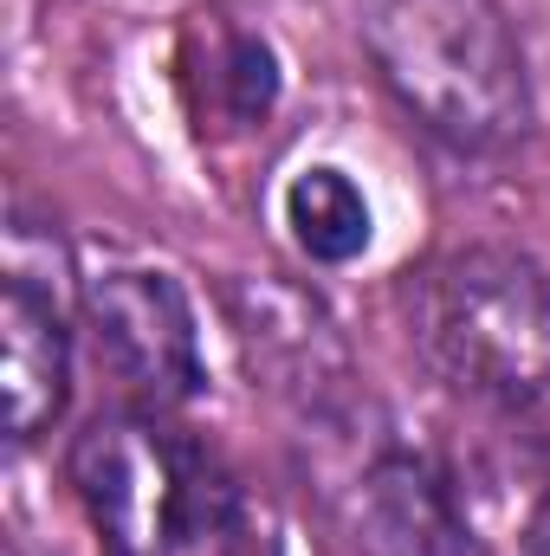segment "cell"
<instances>
[{"mask_svg": "<svg viewBox=\"0 0 550 556\" xmlns=\"http://www.w3.org/2000/svg\"><path fill=\"white\" fill-rule=\"evenodd\" d=\"M434 382L512 427L550 420V273L512 247H460L402 285Z\"/></svg>", "mask_w": 550, "mask_h": 556, "instance_id": "cell-1", "label": "cell"}, {"mask_svg": "<svg viewBox=\"0 0 550 556\" xmlns=\"http://www.w3.org/2000/svg\"><path fill=\"white\" fill-rule=\"evenodd\" d=\"M363 46L434 142L505 155L532 130V72L499 0H363Z\"/></svg>", "mask_w": 550, "mask_h": 556, "instance_id": "cell-2", "label": "cell"}, {"mask_svg": "<svg viewBox=\"0 0 550 556\" xmlns=\"http://www.w3.org/2000/svg\"><path fill=\"white\" fill-rule=\"evenodd\" d=\"M72 485L104 556H247L234 472L155 408L98 415L72 446Z\"/></svg>", "mask_w": 550, "mask_h": 556, "instance_id": "cell-3", "label": "cell"}, {"mask_svg": "<svg viewBox=\"0 0 550 556\" xmlns=\"http://www.w3.org/2000/svg\"><path fill=\"white\" fill-rule=\"evenodd\" d=\"M72 253L52 227L13 214L0 278V395L7 433L39 440L72 395Z\"/></svg>", "mask_w": 550, "mask_h": 556, "instance_id": "cell-4", "label": "cell"}, {"mask_svg": "<svg viewBox=\"0 0 550 556\" xmlns=\"http://www.w3.org/2000/svg\"><path fill=\"white\" fill-rule=\"evenodd\" d=\"M78 304H85V330L98 343V363L137 395V408L168 415L208 389L195 304L168 273L111 266V273L85 278Z\"/></svg>", "mask_w": 550, "mask_h": 556, "instance_id": "cell-5", "label": "cell"}, {"mask_svg": "<svg viewBox=\"0 0 550 556\" xmlns=\"http://www.w3.org/2000/svg\"><path fill=\"white\" fill-rule=\"evenodd\" d=\"M337 505L357 556H479L447 479L409 446H370Z\"/></svg>", "mask_w": 550, "mask_h": 556, "instance_id": "cell-6", "label": "cell"}, {"mask_svg": "<svg viewBox=\"0 0 550 556\" xmlns=\"http://www.w3.org/2000/svg\"><path fill=\"white\" fill-rule=\"evenodd\" d=\"M285 227L298 240L304 260L317 266H350L370 233H376V214L363 201V188L337 168V162H311L285 181Z\"/></svg>", "mask_w": 550, "mask_h": 556, "instance_id": "cell-7", "label": "cell"}, {"mask_svg": "<svg viewBox=\"0 0 550 556\" xmlns=\"http://www.w3.org/2000/svg\"><path fill=\"white\" fill-rule=\"evenodd\" d=\"M214 91L240 124H260L278 98V59L260 33H234L214 59Z\"/></svg>", "mask_w": 550, "mask_h": 556, "instance_id": "cell-8", "label": "cell"}, {"mask_svg": "<svg viewBox=\"0 0 550 556\" xmlns=\"http://www.w3.org/2000/svg\"><path fill=\"white\" fill-rule=\"evenodd\" d=\"M532 551L550 556V492H545V505H538V518H532Z\"/></svg>", "mask_w": 550, "mask_h": 556, "instance_id": "cell-9", "label": "cell"}]
</instances>
